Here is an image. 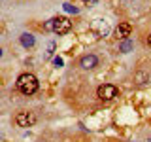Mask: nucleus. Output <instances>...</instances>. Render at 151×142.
Instances as JSON below:
<instances>
[{
  "mask_svg": "<svg viewBox=\"0 0 151 142\" xmlns=\"http://www.w3.org/2000/svg\"><path fill=\"white\" fill-rule=\"evenodd\" d=\"M15 83H17V89H19L23 95H34V93L38 91V85H40V83H38V78H36V76H34V74H28V72L19 76Z\"/></svg>",
  "mask_w": 151,
  "mask_h": 142,
  "instance_id": "f257e3e1",
  "label": "nucleus"
},
{
  "mask_svg": "<svg viewBox=\"0 0 151 142\" xmlns=\"http://www.w3.org/2000/svg\"><path fill=\"white\" fill-rule=\"evenodd\" d=\"M45 28L47 30H53L55 34H66V32H70L72 30V21H70L68 17H63V15H59V17H53V19H49V21L45 23Z\"/></svg>",
  "mask_w": 151,
  "mask_h": 142,
  "instance_id": "f03ea898",
  "label": "nucleus"
},
{
  "mask_svg": "<svg viewBox=\"0 0 151 142\" xmlns=\"http://www.w3.org/2000/svg\"><path fill=\"white\" fill-rule=\"evenodd\" d=\"M117 87L115 85H111V83H104V85H100V87L96 89V97L100 99V101H104V102H110V101H113V99L117 97Z\"/></svg>",
  "mask_w": 151,
  "mask_h": 142,
  "instance_id": "7ed1b4c3",
  "label": "nucleus"
},
{
  "mask_svg": "<svg viewBox=\"0 0 151 142\" xmlns=\"http://www.w3.org/2000/svg\"><path fill=\"white\" fill-rule=\"evenodd\" d=\"M36 121H38V117L34 112H19L15 116V123L19 127H32Z\"/></svg>",
  "mask_w": 151,
  "mask_h": 142,
  "instance_id": "20e7f679",
  "label": "nucleus"
},
{
  "mask_svg": "<svg viewBox=\"0 0 151 142\" xmlns=\"http://www.w3.org/2000/svg\"><path fill=\"white\" fill-rule=\"evenodd\" d=\"M130 32H132V27L129 25V23H119V25L115 27V36H117V40H129V36H130Z\"/></svg>",
  "mask_w": 151,
  "mask_h": 142,
  "instance_id": "39448f33",
  "label": "nucleus"
},
{
  "mask_svg": "<svg viewBox=\"0 0 151 142\" xmlns=\"http://www.w3.org/2000/svg\"><path fill=\"white\" fill-rule=\"evenodd\" d=\"M79 66H81L83 70H91L94 66H98V57L96 55H83L81 59H79Z\"/></svg>",
  "mask_w": 151,
  "mask_h": 142,
  "instance_id": "423d86ee",
  "label": "nucleus"
},
{
  "mask_svg": "<svg viewBox=\"0 0 151 142\" xmlns=\"http://www.w3.org/2000/svg\"><path fill=\"white\" fill-rule=\"evenodd\" d=\"M19 42H21L23 47H32L36 44V38L30 34V32H23L21 36H19Z\"/></svg>",
  "mask_w": 151,
  "mask_h": 142,
  "instance_id": "0eeeda50",
  "label": "nucleus"
},
{
  "mask_svg": "<svg viewBox=\"0 0 151 142\" xmlns=\"http://www.w3.org/2000/svg\"><path fill=\"white\" fill-rule=\"evenodd\" d=\"M132 49H134V44H132L130 40H123L119 44V51H121V53H130Z\"/></svg>",
  "mask_w": 151,
  "mask_h": 142,
  "instance_id": "6e6552de",
  "label": "nucleus"
},
{
  "mask_svg": "<svg viewBox=\"0 0 151 142\" xmlns=\"http://www.w3.org/2000/svg\"><path fill=\"white\" fill-rule=\"evenodd\" d=\"M63 8H64V12H68V13H79V8L74 6V4H70V2L63 4Z\"/></svg>",
  "mask_w": 151,
  "mask_h": 142,
  "instance_id": "1a4fd4ad",
  "label": "nucleus"
},
{
  "mask_svg": "<svg viewBox=\"0 0 151 142\" xmlns=\"http://www.w3.org/2000/svg\"><path fill=\"white\" fill-rule=\"evenodd\" d=\"M53 51H55V42H49V44H47V49H45V59L53 57Z\"/></svg>",
  "mask_w": 151,
  "mask_h": 142,
  "instance_id": "9d476101",
  "label": "nucleus"
},
{
  "mask_svg": "<svg viewBox=\"0 0 151 142\" xmlns=\"http://www.w3.org/2000/svg\"><path fill=\"white\" fill-rule=\"evenodd\" d=\"M145 82H147V76H145L144 72H138V74H136V83H145Z\"/></svg>",
  "mask_w": 151,
  "mask_h": 142,
  "instance_id": "9b49d317",
  "label": "nucleus"
},
{
  "mask_svg": "<svg viewBox=\"0 0 151 142\" xmlns=\"http://www.w3.org/2000/svg\"><path fill=\"white\" fill-rule=\"evenodd\" d=\"M53 64L57 66V68H60V66H63V64H64V61H63V59H60V57H55V59H53Z\"/></svg>",
  "mask_w": 151,
  "mask_h": 142,
  "instance_id": "f8f14e48",
  "label": "nucleus"
},
{
  "mask_svg": "<svg viewBox=\"0 0 151 142\" xmlns=\"http://www.w3.org/2000/svg\"><path fill=\"white\" fill-rule=\"evenodd\" d=\"M81 2H85V4H91V6H94V4H96V0H81Z\"/></svg>",
  "mask_w": 151,
  "mask_h": 142,
  "instance_id": "ddd939ff",
  "label": "nucleus"
},
{
  "mask_svg": "<svg viewBox=\"0 0 151 142\" xmlns=\"http://www.w3.org/2000/svg\"><path fill=\"white\" fill-rule=\"evenodd\" d=\"M147 46L151 47V32H149V36H147Z\"/></svg>",
  "mask_w": 151,
  "mask_h": 142,
  "instance_id": "4468645a",
  "label": "nucleus"
},
{
  "mask_svg": "<svg viewBox=\"0 0 151 142\" xmlns=\"http://www.w3.org/2000/svg\"><path fill=\"white\" fill-rule=\"evenodd\" d=\"M149 142H151V136H149Z\"/></svg>",
  "mask_w": 151,
  "mask_h": 142,
  "instance_id": "2eb2a0df",
  "label": "nucleus"
}]
</instances>
